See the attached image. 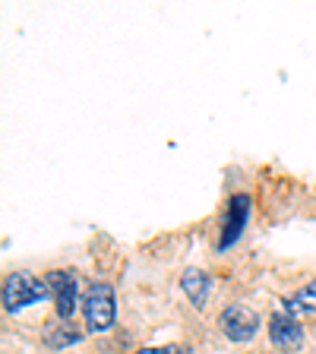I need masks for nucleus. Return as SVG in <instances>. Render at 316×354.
Returning <instances> with one entry per match:
<instances>
[{"label":"nucleus","instance_id":"f257e3e1","mask_svg":"<svg viewBox=\"0 0 316 354\" xmlns=\"http://www.w3.org/2000/svg\"><path fill=\"white\" fill-rule=\"evenodd\" d=\"M48 291H51L48 281L35 279V275L10 272L7 279H3V291H0V297H3V310H7V313H19L22 307H29V304H35V301H44Z\"/></svg>","mask_w":316,"mask_h":354},{"label":"nucleus","instance_id":"f03ea898","mask_svg":"<svg viewBox=\"0 0 316 354\" xmlns=\"http://www.w3.org/2000/svg\"><path fill=\"white\" fill-rule=\"evenodd\" d=\"M118 317V297L108 281H92L86 291V323L92 332H104Z\"/></svg>","mask_w":316,"mask_h":354},{"label":"nucleus","instance_id":"7ed1b4c3","mask_svg":"<svg viewBox=\"0 0 316 354\" xmlns=\"http://www.w3.org/2000/svg\"><path fill=\"white\" fill-rule=\"evenodd\" d=\"M221 332H225L231 342H250L259 332L257 310L247 307V304H231V307H225V313H221Z\"/></svg>","mask_w":316,"mask_h":354},{"label":"nucleus","instance_id":"20e7f679","mask_svg":"<svg viewBox=\"0 0 316 354\" xmlns=\"http://www.w3.org/2000/svg\"><path fill=\"white\" fill-rule=\"evenodd\" d=\"M269 339L275 342V348L281 351H297L304 345V329L291 313H275L269 319Z\"/></svg>","mask_w":316,"mask_h":354},{"label":"nucleus","instance_id":"39448f33","mask_svg":"<svg viewBox=\"0 0 316 354\" xmlns=\"http://www.w3.org/2000/svg\"><path fill=\"white\" fill-rule=\"evenodd\" d=\"M247 215H250V196H234L228 203V218H225V225H221V241H219V247L221 250H228L231 243L241 237V231H243V225H247Z\"/></svg>","mask_w":316,"mask_h":354},{"label":"nucleus","instance_id":"423d86ee","mask_svg":"<svg viewBox=\"0 0 316 354\" xmlns=\"http://www.w3.org/2000/svg\"><path fill=\"white\" fill-rule=\"evenodd\" d=\"M48 288H51L54 301H57V313L60 319H66L76 310V279L70 272H51L48 275Z\"/></svg>","mask_w":316,"mask_h":354},{"label":"nucleus","instance_id":"0eeeda50","mask_svg":"<svg viewBox=\"0 0 316 354\" xmlns=\"http://www.w3.org/2000/svg\"><path fill=\"white\" fill-rule=\"evenodd\" d=\"M180 288L187 291L193 307H206V297H209V279L206 272H199V269H187L180 275Z\"/></svg>","mask_w":316,"mask_h":354},{"label":"nucleus","instance_id":"6e6552de","mask_svg":"<svg viewBox=\"0 0 316 354\" xmlns=\"http://www.w3.org/2000/svg\"><path fill=\"white\" fill-rule=\"evenodd\" d=\"M285 313H291V317H295V313H316V281L304 285L295 297H288Z\"/></svg>","mask_w":316,"mask_h":354},{"label":"nucleus","instance_id":"1a4fd4ad","mask_svg":"<svg viewBox=\"0 0 316 354\" xmlns=\"http://www.w3.org/2000/svg\"><path fill=\"white\" fill-rule=\"evenodd\" d=\"M80 339H82V332L70 329V326H51V329L44 332V342H48L51 348H70Z\"/></svg>","mask_w":316,"mask_h":354},{"label":"nucleus","instance_id":"9d476101","mask_svg":"<svg viewBox=\"0 0 316 354\" xmlns=\"http://www.w3.org/2000/svg\"><path fill=\"white\" fill-rule=\"evenodd\" d=\"M140 354H174V348H142Z\"/></svg>","mask_w":316,"mask_h":354},{"label":"nucleus","instance_id":"9b49d317","mask_svg":"<svg viewBox=\"0 0 316 354\" xmlns=\"http://www.w3.org/2000/svg\"><path fill=\"white\" fill-rule=\"evenodd\" d=\"M174 354H193V351H187V348H174Z\"/></svg>","mask_w":316,"mask_h":354}]
</instances>
